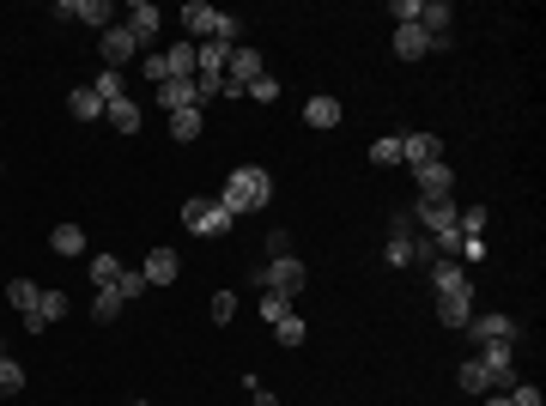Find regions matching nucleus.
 Masks as SVG:
<instances>
[{
  "instance_id": "f257e3e1",
  "label": "nucleus",
  "mask_w": 546,
  "mask_h": 406,
  "mask_svg": "<svg viewBox=\"0 0 546 406\" xmlns=\"http://www.w3.org/2000/svg\"><path fill=\"white\" fill-rule=\"evenodd\" d=\"M273 201V176L261 164H237L231 176H225V194H219V206L237 219V213H261V206Z\"/></svg>"
},
{
  "instance_id": "f03ea898",
  "label": "nucleus",
  "mask_w": 546,
  "mask_h": 406,
  "mask_svg": "<svg viewBox=\"0 0 546 406\" xmlns=\"http://www.w3.org/2000/svg\"><path fill=\"white\" fill-rule=\"evenodd\" d=\"M183 224L194 231V237H213V243H219V237H231V224H237V219H231L219 201H201V194H194V201L183 206Z\"/></svg>"
},
{
  "instance_id": "7ed1b4c3",
  "label": "nucleus",
  "mask_w": 546,
  "mask_h": 406,
  "mask_svg": "<svg viewBox=\"0 0 546 406\" xmlns=\"http://www.w3.org/2000/svg\"><path fill=\"white\" fill-rule=\"evenodd\" d=\"M261 73H268V61H261V49H249V43H237V49L225 55V91H231V98H243Z\"/></svg>"
},
{
  "instance_id": "20e7f679",
  "label": "nucleus",
  "mask_w": 546,
  "mask_h": 406,
  "mask_svg": "<svg viewBox=\"0 0 546 406\" xmlns=\"http://www.w3.org/2000/svg\"><path fill=\"white\" fill-rule=\"evenodd\" d=\"M479 370H486V389L510 394L516 389V339H492L486 358H479Z\"/></svg>"
},
{
  "instance_id": "39448f33",
  "label": "nucleus",
  "mask_w": 546,
  "mask_h": 406,
  "mask_svg": "<svg viewBox=\"0 0 546 406\" xmlns=\"http://www.w3.org/2000/svg\"><path fill=\"white\" fill-rule=\"evenodd\" d=\"M256 286H261V291H279V297H298V291H304V261L279 255V261L256 267Z\"/></svg>"
},
{
  "instance_id": "423d86ee",
  "label": "nucleus",
  "mask_w": 546,
  "mask_h": 406,
  "mask_svg": "<svg viewBox=\"0 0 546 406\" xmlns=\"http://www.w3.org/2000/svg\"><path fill=\"white\" fill-rule=\"evenodd\" d=\"M98 49H103V61H110L116 73H128V68L140 61V43H134V31H128V25H110V31H98Z\"/></svg>"
},
{
  "instance_id": "0eeeda50",
  "label": "nucleus",
  "mask_w": 546,
  "mask_h": 406,
  "mask_svg": "<svg viewBox=\"0 0 546 406\" xmlns=\"http://www.w3.org/2000/svg\"><path fill=\"white\" fill-rule=\"evenodd\" d=\"M413 182H419V201H449L456 194V170L444 158H431V164H413Z\"/></svg>"
},
{
  "instance_id": "6e6552de",
  "label": "nucleus",
  "mask_w": 546,
  "mask_h": 406,
  "mask_svg": "<svg viewBox=\"0 0 546 406\" xmlns=\"http://www.w3.org/2000/svg\"><path fill=\"white\" fill-rule=\"evenodd\" d=\"M152 103L164 109V116H176V109H206V98H201V85H194V79H164L152 91Z\"/></svg>"
},
{
  "instance_id": "1a4fd4ad",
  "label": "nucleus",
  "mask_w": 546,
  "mask_h": 406,
  "mask_svg": "<svg viewBox=\"0 0 546 406\" xmlns=\"http://www.w3.org/2000/svg\"><path fill=\"white\" fill-rule=\"evenodd\" d=\"M219 6H206V0H188L183 6V31H188V43H213L219 36Z\"/></svg>"
},
{
  "instance_id": "9d476101",
  "label": "nucleus",
  "mask_w": 546,
  "mask_h": 406,
  "mask_svg": "<svg viewBox=\"0 0 546 406\" xmlns=\"http://www.w3.org/2000/svg\"><path fill=\"white\" fill-rule=\"evenodd\" d=\"M61 316H68V291H43V297H37V309H25V334H43V328L49 322H61Z\"/></svg>"
},
{
  "instance_id": "9b49d317",
  "label": "nucleus",
  "mask_w": 546,
  "mask_h": 406,
  "mask_svg": "<svg viewBox=\"0 0 546 406\" xmlns=\"http://www.w3.org/2000/svg\"><path fill=\"white\" fill-rule=\"evenodd\" d=\"M456 213H461L456 201H419V206H413V219L425 224V237H444V231H456Z\"/></svg>"
},
{
  "instance_id": "f8f14e48",
  "label": "nucleus",
  "mask_w": 546,
  "mask_h": 406,
  "mask_svg": "<svg viewBox=\"0 0 546 406\" xmlns=\"http://www.w3.org/2000/svg\"><path fill=\"white\" fill-rule=\"evenodd\" d=\"M121 25H128V31H134V43H140V49H146V43H152V36H158V25H164V13H158L152 0H134V6H128V18H121Z\"/></svg>"
},
{
  "instance_id": "ddd939ff",
  "label": "nucleus",
  "mask_w": 546,
  "mask_h": 406,
  "mask_svg": "<svg viewBox=\"0 0 546 406\" xmlns=\"http://www.w3.org/2000/svg\"><path fill=\"white\" fill-rule=\"evenodd\" d=\"M431 291H437V297L474 291V286H467V267H461V261H431Z\"/></svg>"
},
{
  "instance_id": "4468645a",
  "label": "nucleus",
  "mask_w": 546,
  "mask_h": 406,
  "mask_svg": "<svg viewBox=\"0 0 546 406\" xmlns=\"http://www.w3.org/2000/svg\"><path fill=\"white\" fill-rule=\"evenodd\" d=\"M461 334H474L479 346H492V339H516V322H510V316H498V309H486V316H474Z\"/></svg>"
},
{
  "instance_id": "2eb2a0df",
  "label": "nucleus",
  "mask_w": 546,
  "mask_h": 406,
  "mask_svg": "<svg viewBox=\"0 0 546 406\" xmlns=\"http://www.w3.org/2000/svg\"><path fill=\"white\" fill-rule=\"evenodd\" d=\"M394 55H401V61H425V55H431V31H425V25H394Z\"/></svg>"
},
{
  "instance_id": "dca6fc26",
  "label": "nucleus",
  "mask_w": 546,
  "mask_h": 406,
  "mask_svg": "<svg viewBox=\"0 0 546 406\" xmlns=\"http://www.w3.org/2000/svg\"><path fill=\"white\" fill-rule=\"evenodd\" d=\"M176 273H183L176 249H152V255H146V267H140V279H146V286H176Z\"/></svg>"
},
{
  "instance_id": "f3484780",
  "label": "nucleus",
  "mask_w": 546,
  "mask_h": 406,
  "mask_svg": "<svg viewBox=\"0 0 546 406\" xmlns=\"http://www.w3.org/2000/svg\"><path fill=\"white\" fill-rule=\"evenodd\" d=\"M437 322L461 334V328L474 322V291H461V297H437Z\"/></svg>"
},
{
  "instance_id": "a211bd4d",
  "label": "nucleus",
  "mask_w": 546,
  "mask_h": 406,
  "mask_svg": "<svg viewBox=\"0 0 546 406\" xmlns=\"http://www.w3.org/2000/svg\"><path fill=\"white\" fill-rule=\"evenodd\" d=\"M103 121L116 128V134H140V121H146V109H140V98H121L103 109Z\"/></svg>"
},
{
  "instance_id": "6ab92c4d",
  "label": "nucleus",
  "mask_w": 546,
  "mask_h": 406,
  "mask_svg": "<svg viewBox=\"0 0 546 406\" xmlns=\"http://www.w3.org/2000/svg\"><path fill=\"white\" fill-rule=\"evenodd\" d=\"M164 68H171V79H194V68H201V61H194V43H171V49H164Z\"/></svg>"
},
{
  "instance_id": "aec40b11",
  "label": "nucleus",
  "mask_w": 546,
  "mask_h": 406,
  "mask_svg": "<svg viewBox=\"0 0 546 406\" xmlns=\"http://www.w3.org/2000/svg\"><path fill=\"white\" fill-rule=\"evenodd\" d=\"M304 121L328 134V128H341V103H334V98H310L304 103Z\"/></svg>"
},
{
  "instance_id": "412c9836",
  "label": "nucleus",
  "mask_w": 546,
  "mask_h": 406,
  "mask_svg": "<svg viewBox=\"0 0 546 406\" xmlns=\"http://www.w3.org/2000/svg\"><path fill=\"white\" fill-rule=\"evenodd\" d=\"M431 158H444L431 134H407V140H401V164H431Z\"/></svg>"
},
{
  "instance_id": "4be33fe9",
  "label": "nucleus",
  "mask_w": 546,
  "mask_h": 406,
  "mask_svg": "<svg viewBox=\"0 0 546 406\" xmlns=\"http://www.w3.org/2000/svg\"><path fill=\"white\" fill-rule=\"evenodd\" d=\"M449 18H456V6H449V0H425V6H419V25H425L431 36H444Z\"/></svg>"
},
{
  "instance_id": "5701e85b",
  "label": "nucleus",
  "mask_w": 546,
  "mask_h": 406,
  "mask_svg": "<svg viewBox=\"0 0 546 406\" xmlns=\"http://www.w3.org/2000/svg\"><path fill=\"white\" fill-rule=\"evenodd\" d=\"M91 91H98V98H103V109H110V103H121V98H128V73L103 68V73H98V85H91Z\"/></svg>"
},
{
  "instance_id": "b1692460",
  "label": "nucleus",
  "mask_w": 546,
  "mask_h": 406,
  "mask_svg": "<svg viewBox=\"0 0 546 406\" xmlns=\"http://www.w3.org/2000/svg\"><path fill=\"white\" fill-rule=\"evenodd\" d=\"M49 249H55V255H86V231H79V224H55V231H49Z\"/></svg>"
},
{
  "instance_id": "393cba45",
  "label": "nucleus",
  "mask_w": 546,
  "mask_h": 406,
  "mask_svg": "<svg viewBox=\"0 0 546 406\" xmlns=\"http://www.w3.org/2000/svg\"><path fill=\"white\" fill-rule=\"evenodd\" d=\"M68 109H73V116H79V121H98V116H103V98H98V91H91V85H79V91H73V98H68Z\"/></svg>"
},
{
  "instance_id": "a878e982",
  "label": "nucleus",
  "mask_w": 546,
  "mask_h": 406,
  "mask_svg": "<svg viewBox=\"0 0 546 406\" xmlns=\"http://www.w3.org/2000/svg\"><path fill=\"white\" fill-rule=\"evenodd\" d=\"M73 18H86V25L110 31V25H116V6H110V0H79V13H73Z\"/></svg>"
},
{
  "instance_id": "bb28decb",
  "label": "nucleus",
  "mask_w": 546,
  "mask_h": 406,
  "mask_svg": "<svg viewBox=\"0 0 546 406\" xmlns=\"http://www.w3.org/2000/svg\"><path fill=\"white\" fill-rule=\"evenodd\" d=\"M121 309H128V304H121V291H116V286H98V304H91V316H98V322H116Z\"/></svg>"
},
{
  "instance_id": "cd10ccee",
  "label": "nucleus",
  "mask_w": 546,
  "mask_h": 406,
  "mask_svg": "<svg viewBox=\"0 0 546 406\" xmlns=\"http://www.w3.org/2000/svg\"><path fill=\"white\" fill-rule=\"evenodd\" d=\"M273 339H279L286 352H298V346H304V339H310V328L298 322V316H286V322H273Z\"/></svg>"
},
{
  "instance_id": "c85d7f7f",
  "label": "nucleus",
  "mask_w": 546,
  "mask_h": 406,
  "mask_svg": "<svg viewBox=\"0 0 546 406\" xmlns=\"http://www.w3.org/2000/svg\"><path fill=\"white\" fill-rule=\"evenodd\" d=\"M456 389H461V394H492V389H486V370H479V358H467V364L456 370Z\"/></svg>"
},
{
  "instance_id": "c756f323",
  "label": "nucleus",
  "mask_w": 546,
  "mask_h": 406,
  "mask_svg": "<svg viewBox=\"0 0 546 406\" xmlns=\"http://www.w3.org/2000/svg\"><path fill=\"white\" fill-rule=\"evenodd\" d=\"M18 389H25V364L6 358V346H0V394H18Z\"/></svg>"
},
{
  "instance_id": "7c9ffc66",
  "label": "nucleus",
  "mask_w": 546,
  "mask_h": 406,
  "mask_svg": "<svg viewBox=\"0 0 546 406\" xmlns=\"http://www.w3.org/2000/svg\"><path fill=\"white\" fill-rule=\"evenodd\" d=\"M37 297H43V286H31V279H13L6 286V304L13 309H37Z\"/></svg>"
},
{
  "instance_id": "2f4dec72",
  "label": "nucleus",
  "mask_w": 546,
  "mask_h": 406,
  "mask_svg": "<svg viewBox=\"0 0 546 406\" xmlns=\"http://www.w3.org/2000/svg\"><path fill=\"white\" fill-rule=\"evenodd\" d=\"M201 109H176V116H171V140H194V134H201Z\"/></svg>"
},
{
  "instance_id": "473e14b6",
  "label": "nucleus",
  "mask_w": 546,
  "mask_h": 406,
  "mask_svg": "<svg viewBox=\"0 0 546 406\" xmlns=\"http://www.w3.org/2000/svg\"><path fill=\"white\" fill-rule=\"evenodd\" d=\"M213 322H237V291H213Z\"/></svg>"
},
{
  "instance_id": "72a5a7b5",
  "label": "nucleus",
  "mask_w": 546,
  "mask_h": 406,
  "mask_svg": "<svg viewBox=\"0 0 546 406\" xmlns=\"http://www.w3.org/2000/svg\"><path fill=\"white\" fill-rule=\"evenodd\" d=\"M116 273H121L116 255H98V261H91V286H116Z\"/></svg>"
},
{
  "instance_id": "f704fd0d",
  "label": "nucleus",
  "mask_w": 546,
  "mask_h": 406,
  "mask_svg": "<svg viewBox=\"0 0 546 406\" xmlns=\"http://www.w3.org/2000/svg\"><path fill=\"white\" fill-rule=\"evenodd\" d=\"M116 291H121V304H134V297H146V279L121 267V273H116Z\"/></svg>"
},
{
  "instance_id": "c9c22d12",
  "label": "nucleus",
  "mask_w": 546,
  "mask_h": 406,
  "mask_svg": "<svg viewBox=\"0 0 546 406\" xmlns=\"http://www.w3.org/2000/svg\"><path fill=\"white\" fill-rule=\"evenodd\" d=\"M261 316H268V322H286V316H291V297H279V291H261Z\"/></svg>"
},
{
  "instance_id": "e433bc0d",
  "label": "nucleus",
  "mask_w": 546,
  "mask_h": 406,
  "mask_svg": "<svg viewBox=\"0 0 546 406\" xmlns=\"http://www.w3.org/2000/svg\"><path fill=\"white\" fill-rule=\"evenodd\" d=\"M383 261H389V267H407V261H413V237H389Z\"/></svg>"
},
{
  "instance_id": "4c0bfd02",
  "label": "nucleus",
  "mask_w": 546,
  "mask_h": 406,
  "mask_svg": "<svg viewBox=\"0 0 546 406\" xmlns=\"http://www.w3.org/2000/svg\"><path fill=\"white\" fill-rule=\"evenodd\" d=\"M140 73H146V85H152V91H158L164 79H171V68H164V55H146V61H140Z\"/></svg>"
},
{
  "instance_id": "58836bf2",
  "label": "nucleus",
  "mask_w": 546,
  "mask_h": 406,
  "mask_svg": "<svg viewBox=\"0 0 546 406\" xmlns=\"http://www.w3.org/2000/svg\"><path fill=\"white\" fill-rule=\"evenodd\" d=\"M419 6H425V0H394L389 18H394V25H419Z\"/></svg>"
},
{
  "instance_id": "ea45409f",
  "label": "nucleus",
  "mask_w": 546,
  "mask_h": 406,
  "mask_svg": "<svg viewBox=\"0 0 546 406\" xmlns=\"http://www.w3.org/2000/svg\"><path fill=\"white\" fill-rule=\"evenodd\" d=\"M371 164H401V140H376V146H371Z\"/></svg>"
},
{
  "instance_id": "a19ab883",
  "label": "nucleus",
  "mask_w": 546,
  "mask_h": 406,
  "mask_svg": "<svg viewBox=\"0 0 546 406\" xmlns=\"http://www.w3.org/2000/svg\"><path fill=\"white\" fill-rule=\"evenodd\" d=\"M249 98H256V103H273V98H279V79H273V73H261V79L249 85Z\"/></svg>"
},
{
  "instance_id": "79ce46f5",
  "label": "nucleus",
  "mask_w": 546,
  "mask_h": 406,
  "mask_svg": "<svg viewBox=\"0 0 546 406\" xmlns=\"http://www.w3.org/2000/svg\"><path fill=\"white\" fill-rule=\"evenodd\" d=\"M268 255H273V261H279V255H291V237H286V231H268Z\"/></svg>"
},
{
  "instance_id": "37998d69",
  "label": "nucleus",
  "mask_w": 546,
  "mask_h": 406,
  "mask_svg": "<svg viewBox=\"0 0 546 406\" xmlns=\"http://www.w3.org/2000/svg\"><path fill=\"white\" fill-rule=\"evenodd\" d=\"M389 237H413V213H394V219H389Z\"/></svg>"
},
{
  "instance_id": "c03bdc74",
  "label": "nucleus",
  "mask_w": 546,
  "mask_h": 406,
  "mask_svg": "<svg viewBox=\"0 0 546 406\" xmlns=\"http://www.w3.org/2000/svg\"><path fill=\"white\" fill-rule=\"evenodd\" d=\"M486 406H510V394H498V389H492V394H486Z\"/></svg>"
},
{
  "instance_id": "a18cd8bd",
  "label": "nucleus",
  "mask_w": 546,
  "mask_h": 406,
  "mask_svg": "<svg viewBox=\"0 0 546 406\" xmlns=\"http://www.w3.org/2000/svg\"><path fill=\"white\" fill-rule=\"evenodd\" d=\"M134 406H146V401H134Z\"/></svg>"
}]
</instances>
